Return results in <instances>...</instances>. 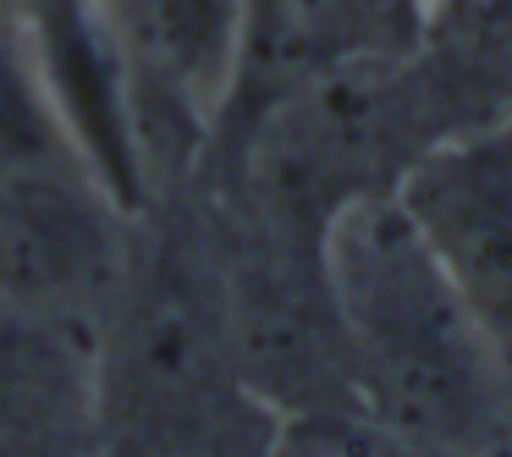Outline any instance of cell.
<instances>
[{"instance_id": "obj_3", "label": "cell", "mask_w": 512, "mask_h": 457, "mask_svg": "<svg viewBox=\"0 0 512 457\" xmlns=\"http://www.w3.org/2000/svg\"><path fill=\"white\" fill-rule=\"evenodd\" d=\"M413 226L463 292V303L512 336V155L496 144L457 149L419 171Z\"/></svg>"}, {"instance_id": "obj_6", "label": "cell", "mask_w": 512, "mask_h": 457, "mask_svg": "<svg viewBox=\"0 0 512 457\" xmlns=\"http://www.w3.org/2000/svg\"><path fill=\"white\" fill-rule=\"evenodd\" d=\"M56 138H67L45 83L28 61L0 56V166L6 171H34L56 166Z\"/></svg>"}, {"instance_id": "obj_2", "label": "cell", "mask_w": 512, "mask_h": 457, "mask_svg": "<svg viewBox=\"0 0 512 457\" xmlns=\"http://www.w3.org/2000/svg\"><path fill=\"white\" fill-rule=\"evenodd\" d=\"M28 61L56 105L67 144L83 149L89 171L116 204L138 199V138L116 28L100 0H17Z\"/></svg>"}, {"instance_id": "obj_7", "label": "cell", "mask_w": 512, "mask_h": 457, "mask_svg": "<svg viewBox=\"0 0 512 457\" xmlns=\"http://www.w3.org/2000/svg\"><path fill=\"white\" fill-rule=\"evenodd\" d=\"M39 380H45V364H39L34 331H28L23 309L12 298H0V408L23 402Z\"/></svg>"}, {"instance_id": "obj_1", "label": "cell", "mask_w": 512, "mask_h": 457, "mask_svg": "<svg viewBox=\"0 0 512 457\" xmlns=\"http://www.w3.org/2000/svg\"><path fill=\"white\" fill-rule=\"evenodd\" d=\"M342 292L408 419L468 430L479 419V353L468 303L419 226L369 215L342 237Z\"/></svg>"}, {"instance_id": "obj_5", "label": "cell", "mask_w": 512, "mask_h": 457, "mask_svg": "<svg viewBox=\"0 0 512 457\" xmlns=\"http://www.w3.org/2000/svg\"><path fill=\"white\" fill-rule=\"evenodd\" d=\"M138 50L188 111H215L248 50V0H133Z\"/></svg>"}, {"instance_id": "obj_4", "label": "cell", "mask_w": 512, "mask_h": 457, "mask_svg": "<svg viewBox=\"0 0 512 457\" xmlns=\"http://www.w3.org/2000/svg\"><path fill=\"white\" fill-rule=\"evenodd\" d=\"M105 254L94 204L56 166L0 177V298L17 309H56L89 292Z\"/></svg>"}]
</instances>
